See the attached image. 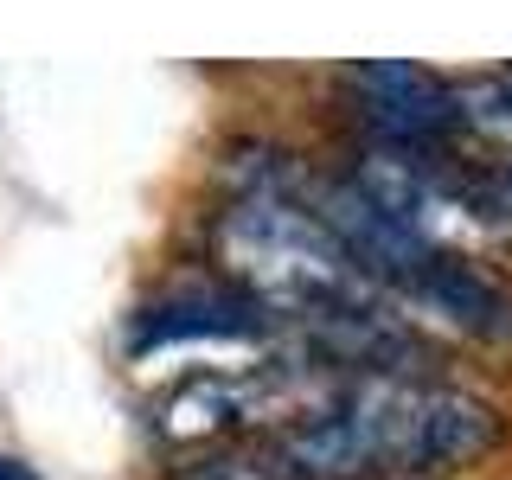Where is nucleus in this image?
<instances>
[{
    "label": "nucleus",
    "mask_w": 512,
    "mask_h": 480,
    "mask_svg": "<svg viewBox=\"0 0 512 480\" xmlns=\"http://www.w3.org/2000/svg\"><path fill=\"white\" fill-rule=\"evenodd\" d=\"M256 442L276 480H384L487 455L500 442V410L455 384L359 378Z\"/></svg>",
    "instance_id": "obj_1"
},
{
    "label": "nucleus",
    "mask_w": 512,
    "mask_h": 480,
    "mask_svg": "<svg viewBox=\"0 0 512 480\" xmlns=\"http://www.w3.org/2000/svg\"><path fill=\"white\" fill-rule=\"evenodd\" d=\"M404 173H416L423 186L448 192L455 205H468L480 218H506L512 224V148H461V141H436V148H410V160H397Z\"/></svg>",
    "instance_id": "obj_2"
},
{
    "label": "nucleus",
    "mask_w": 512,
    "mask_h": 480,
    "mask_svg": "<svg viewBox=\"0 0 512 480\" xmlns=\"http://www.w3.org/2000/svg\"><path fill=\"white\" fill-rule=\"evenodd\" d=\"M276 327V308H263L256 295H173L160 308L135 314V346L148 352L160 340H212V333H263Z\"/></svg>",
    "instance_id": "obj_3"
},
{
    "label": "nucleus",
    "mask_w": 512,
    "mask_h": 480,
    "mask_svg": "<svg viewBox=\"0 0 512 480\" xmlns=\"http://www.w3.org/2000/svg\"><path fill=\"white\" fill-rule=\"evenodd\" d=\"M0 480H32V468H20L13 455H0Z\"/></svg>",
    "instance_id": "obj_4"
},
{
    "label": "nucleus",
    "mask_w": 512,
    "mask_h": 480,
    "mask_svg": "<svg viewBox=\"0 0 512 480\" xmlns=\"http://www.w3.org/2000/svg\"><path fill=\"white\" fill-rule=\"evenodd\" d=\"M506 77H512V71H506Z\"/></svg>",
    "instance_id": "obj_5"
}]
</instances>
